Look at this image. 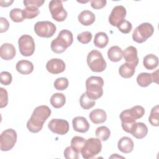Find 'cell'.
<instances>
[{"mask_svg": "<svg viewBox=\"0 0 159 159\" xmlns=\"http://www.w3.org/2000/svg\"><path fill=\"white\" fill-rule=\"evenodd\" d=\"M50 115L51 110L47 106H37L27 122V129L32 133L39 132L42 130L44 122Z\"/></svg>", "mask_w": 159, "mask_h": 159, "instance_id": "cell-1", "label": "cell"}, {"mask_svg": "<svg viewBox=\"0 0 159 159\" xmlns=\"http://www.w3.org/2000/svg\"><path fill=\"white\" fill-rule=\"evenodd\" d=\"M73 41V37L71 32L64 29L61 30L57 37L52 41L50 47L55 53H61L72 44Z\"/></svg>", "mask_w": 159, "mask_h": 159, "instance_id": "cell-2", "label": "cell"}, {"mask_svg": "<svg viewBox=\"0 0 159 159\" xmlns=\"http://www.w3.org/2000/svg\"><path fill=\"white\" fill-rule=\"evenodd\" d=\"M104 80L100 76H92L86 81V94L88 98L96 100L100 98L103 94L102 86Z\"/></svg>", "mask_w": 159, "mask_h": 159, "instance_id": "cell-3", "label": "cell"}, {"mask_svg": "<svg viewBox=\"0 0 159 159\" xmlns=\"http://www.w3.org/2000/svg\"><path fill=\"white\" fill-rule=\"evenodd\" d=\"M87 63L91 70L94 72H102L107 66L102 53L97 50H93L88 53Z\"/></svg>", "mask_w": 159, "mask_h": 159, "instance_id": "cell-4", "label": "cell"}, {"mask_svg": "<svg viewBox=\"0 0 159 159\" xmlns=\"http://www.w3.org/2000/svg\"><path fill=\"white\" fill-rule=\"evenodd\" d=\"M101 149L102 144L98 138H89L86 140L81 153L83 158L90 159L98 155Z\"/></svg>", "mask_w": 159, "mask_h": 159, "instance_id": "cell-5", "label": "cell"}, {"mask_svg": "<svg viewBox=\"0 0 159 159\" xmlns=\"http://www.w3.org/2000/svg\"><path fill=\"white\" fill-rule=\"evenodd\" d=\"M154 32L153 25L148 22H144L137 26L132 34V39L137 43H141L150 37Z\"/></svg>", "mask_w": 159, "mask_h": 159, "instance_id": "cell-6", "label": "cell"}, {"mask_svg": "<svg viewBox=\"0 0 159 159\" xmlns=\"http://www.w3.org/2000/svg\"><path fill=\"white\" fill-rule=\"evenodd\" d=\"M17 141V133L12 129L4 130L0 136V148L2 151H9L15 145Z\"/></svg>", "mask_w": 159, "mask_h": 159, "instance_id": "cell-7", "label": "cell"}, {"mask_svg": "<svg viewBox=\"0 0 159 159\" xmlns=\"http://www.w3.org/2000/svg\"><path fill=\"white\" fill-rule=\"evenodd\" d=\"M19 49L24 57H30L34 53L35 45L34 39L29 35H22L18 40Z\"/></svg>", "mask_w": 159, "mask_h": 159, "instance_id": "cell-8", "label": "cell"}, {"mask_svg": "<svg viewBox=\"0 0 159 159\" xmlns=\"http://www.w3.org/2000/svg\"><path fill=\"white\" fill-rule=\"evenodd\" d=\"M56 30L55 25L50 21H39L34 25V31L40 37L50 38L55 34Z\"/></svg>", "mask_w": 159, "mask_h": 159, "instance_id": "cell-9", "label": "cell"}, {"mask_svg": "<svg viewBox=\"0 0 159 159\" xmlns=\"http://www.w3.org/2000/svg\"><path fill=\"white\" fill-rule=\"evenodd\" d=\"M49 10L52 18L57 22L64 21L67 17V12L64 9L62 1L58 0H52L48 5Z\"/></svg>", "mask_w": 159, "mask_h": 159, "instance_id": "cell-10", "label": "cell"}, {"mask_svg": "<svg viewBox=\"0 0 159 159\" xmlns=\"http://www.w3.org/2000/svg\"><path fill=\"white\" fill-rule=\"evenodd\" d=\"M48 127L55 134L65 135L69 130V123L64 119H53L48 122Z\"/></svg>", "mask_w": 159, "mask_h": 159, "instance_id": "cell-11", "label": "cell"}, {"mask_svg": "<svg viewBox=\"0 0 159 159\" xmlns=\"http://www.w3.org/2000/svg\"><path fill=\"white\" fill-rule=\"evenodd\" d=\"M127 11L125 8L123 6H115L109 17V22L112 25L117 27L123 20H124L126 16Z\"/></svg>", "mask_w": 159, "mask_h": 159, "instance_id": "cell-12", "label": "cell"}, {"mask_svg": "<svg viewBox=\"0 0 159 159\" xmlns=\"http://www.w3.org/2000/svg\"><path fill=\"white\" fill-rule=\"evenodd\" d=\"M65 62L60 58H52L46 64L47 70L52 74H58L63 72L65 70Z\"/></svg>", "mask_w": 159, "mask_h": 159, "instance_id": "cell-13", "label": "cell"}, {"mask_svg": "<svg viewBox=\"0 0 159 159\" xmlns=\"http://www.w3.org/2000/svg\"><path fill=\"white\" fill-rule=\"evenodd\" d=\"M122 56L126 63H129L136 67L139 63V58L137 56V50L134 46L127 47L122 52Z\"/></svg>", "mask_w": 159, "mask_h": 159, "instance_id": "cell-14", "label": "cell"}, {"mask_svg": "<svg viewBox=\"0 0 159 159\" xmlns=\"http://www.w3.org/2000/svg\"><path fill=\"white\" fill-rule=\"evenodd\" d=\"M73 129L80 133H85L89 129V124L84 117L77 116L73 118L72 120Z\"/></svg>", "mask_w": 159, "mask_h": 159, "instance_id": "cell-15", "label": "cell"}, {"mask_svg": "<svg viewBox=\"0 0 159 159\" xmlns=\"http://www.w3.org/2000/svg\"><path fill=\"white\" fill-rule=\"evenodd\" d=\"M16 55L14 46L9 43H3L0 47V56L5 60H11Z\"/></svg>", "mask_w": 159, "mask_h": 159, "instance_id": "cell-16", "label": "cell"}, {"mask_svg": "<svg viewBox=\"0 0 159 159\" xmlns=\"http://www.w3.org/2000/svg\"><path fill=\"white\" fill-rule=\"evenodd\" d=\"M89 117L93 123L99 124L103 123L106 120L107 114L103 109H96L90 112Z\"/></svg>", "mask_w": 159, "mask_h": 159, "instance_id": "cell-17", "label": "cell"}, {"mask_svg": "<svg viewBox=\"0 0 159 159\" xmlns=\"http://www.w3.org/2000/svg\"><path fill=\"white\" fill-rule=\"evenodd\" d=\"M134 142L129 137H123L118 142V149L124 153H130L134 149Z\"/></svg>", "mask_w": 159, "mask_h": 159, "instance_id": "cell-18", "label": "cell"}, {"mask_svg": "<svg viewBox=\"0 0 159 159\" xmlns=\"http://www.w3.org/2000/svg\"><path fill=\"white\" fill-rule=\"evenodd\" d=\"M79 22L83 25L88 26L93 24L96 19L95 15L89 10L83 11L78 16Z\"/></svg>", "mask_w": 159, "mask_h": 159, "instance_id": "cell-19", "label": "cell"}, {"mask_svg": "<svg viewBox=\"0 0 159 159\" xmlns=\"http://www.w3.org/2000/svg\"><path fill=\"white\" fill-rule=\"evenodd\" d=\"M16 70L22 75H29L33 71L34 65L29 60H22L16 63Z\"/></svg>", "mask_w": 159, "mask_h": 159, "instance_id": "cell-20", "label": "cell"}, {"mask_svg": "<svg viewBox=\"0 0 159 159\" xmlns=\"http://www.w3.org/2000/svg\"><path fill=\"white\" fill-rule=\"evenodd\" d=\"M143 64L145 68L148 70L155 69L158 65V58L153 54H148L144 57Z\"/></svg>", "mask_w": 159, "mask_h": 159, "instance_id": "cell-21", "label": "cell"}, {"mask_svg": "<svg viewBox=\"0 0 159 159\" xmlns=\"http://www.w3.org/2000/svg\"><path fill=\"white\" fill-rule=\"evenodd\" d=\"M107 57L111 61H119L122 58V50L117 45L112 46L107 51Z\"/></svg>", "mask_w": 159, "mask_h": 159, "instance_id": "cell-22", "label": "cell"}, {"mask_svg": "<svg viewBox=\"0 0 159 159\" xmlns=\"http://www.w3.org/2000/svg\"><path fill=\"white\" fill-rule=\"evenodd\" d=\"M135 67L129 63H125L120 65L119 69V75L124 78H130L135 73Z\"/></svg>", "mask_w": 159, "mask_h": 159, "instance_id": "cell-23", "label": "cell"}, {"mask_svg": "<svg viewBox=\"0 0 159 159\" xmlns=\"http://www.w3.org/2000/svg\"><path fill=\"white\" fill-rule=\"evenodd\" d=\"M109 42V38L107 34L103 32H98L94 39V44L96 47L102 48L107 46Z\"/></svg>", "mask_w": 159, "mask_h": 159, "instance_id": "cell-24", "label": "cell"}, {"mask_svg": "<svg viewBox=\"0 0 159 159\" xmlns=\"http://www.w3.org/2000/svg\"><path fill=\"white\" fill-rule=\"evenodd\" d=\"M50 101V104L53 107L58 109L64 106L66 102V98L63 94L57 93L51 96Z\"/></svg>", "mask_w": 159, "mask_h": 159, "instance_id": "cell-25", "label": "cell"}, {"mask_svg": "<svg viewBox=\"0 0 159 159\" xmlns=\"http://www.w3.org/2000/svg\"><path fill=\"white\" fill-rule=\"evenodd\" d=\"M148 133V128L143 122H137L136 127L132 135L136 139H141L144 138Z\"/></svg>", "mask_w": 159, "mask_h": 159, "instance_id": "cell-26", "label": "cell"}, {"mask_svg": "<svg viewBox=\"0 0 159 159\" xmlns=\"http://www.w3.org/2000/svg\"><path fill=\"white\" fill-rule=\"evenodd\" d=\"M137 82L141 87H147L153 82L152 73H141L137 77Z\"/></svg>", "mask_w": 159, "mask_h": 159, "instance_id": "cell-27", "label": "cell"}, {"mask_svg": "<svg viewBox=\"0 0 159 159\" xmlns=\"http://www.w3.org/2000/svg\"><path fill=\"white\" fill-rule=\"evenodd\" d=\"M85 142L86 140L83 137L80 136H75L71 140V147L78 153H80L84 145Z\"/></svg>", "mask_w": 159, "mask_h": 159, "instance_id": "cell-28", "label": "cell"}, {"mask_svg": "<svg viewBox=\"0 0 159 159\" xmlns=\"http://www.w3.org/2000/svg\"><path fill=\"white\" fill-rule=\"evenodd\" d=\"M95 135L97 138L102 141H106L111 135V131L106 126H101L96 129Z\"/></svg>", "mask_w": 159, "mask_h": 159, "instance_id": "cell-29", "label": "cell"}, {"mask_svg": "<svg viewBox=\"0 0 159 159\" xmlns=\"http://www.w3.org/2000/svg\"><path fill=\"white\" fill-rule=\"evenodd\" d=\"M80 104L81 107L84 109H89L95 105L96 102L95 100L90 99L87 96L86 93H84L80 98Z\"/></svg>", "mask_w": 159, "mask_h": 159, "instance_id": "cell-30", "label": "cell"}, {"mask_svg": "<svg viewBox=\"0 0 159 159\" xmlns=\"http://www.w3.org/2000/svg\"><path fill=\"white\" fill-rule=\"evenodd\" d=\"M158 109H159V106L157 105L154 106L151 110L150 114L148 117V121L150 123V124L153 126L158 127L159 125Z\"/></svg>", "mask_w": 159, "mask_h": 159, "instance_id": "cell-31", "label": "cell"}, {"mask_svg": "<svg viewBox=\"0 0 159 159\" xmlns=\"http://www.w3.org/2000/svg\"><path fill=\"white\" fill-rule=\"evenodd\" d=\"M22 12L25 19H30L37 17L39 14L40 11L37 7L28 6L25 7V9H22Z\"/></svg>", "mask_w": 159, "mask_h": 159, "instance_id": "cell-32", "label": "cell"}, {"mask_svg": "<svg viewBox=\"0 0 159 159\" xmlns=\"http://www.w3.org/2000/svg\"><path fill=\"white\" fill-rule=\"evenodd\" d=\"M9 17L13 22H20L24 20V17L22 12V9L19 8H14L11 10Z\"/></svg>", "mask_w": 159, "mask_h": 159, "instance_id": "cell-33", "label": "cell"}, {"mask_svg": "<svg viewBox=\"0 0 159 159\" xmlns=\"http://www.w3.org/2000/svg\"><path fill=\"white\" fill-rule=\"evenodd\" d=\"M131 116L136 120L143 117L145 114V109L141 106H135L129 109Z\"/></svg>", "mask_w": 159, "mask_h": 159, "instance_id": "cell-34", "label": "cell"}, {"mask_svg": "<svg viewBox=\"0 0 159 159\" xmlns=\"http://www.w3.org/2000/svg\"><path fill=\"white\" fill-rule=\"evenodd\" d=\"M54 87L57 90L63 91L66 89L68 86V80L65 77L58 78L55 80L53 83Z\"/></svg>", "mask_w": 159, "mask_h": 159, "instance_id": "cell-35", "label": "cell"}, {"mask_svg": "<svg viewBox=\"0 0 159 159\" xmlns=\"http://www.w3.org/2000/svg\"><path fill=\"white\" fill-rule=\"evenodd\" d=\"M92 37H93L92 34L89 31L83 32L77 35L78 40L83 44L88 43L91 40Z\"/></svg>", "mask_w": 159, "mask_h": 159, "instance_id": "cell-36", "label": "cell"}, {"mask_svg": "<svg viewBox=\"0 0 159 159\" xmlns=\"http://www.w3.org/2000/svg\"><path fill=\"white\" fill-rule=\"evenodd\" d=\"M117 27L118 28L119 30L122 33L128 34L131 31L132 25L130 22L124 19L117 26Z\"/></svg>", "mask_w": 159, "mask_h": 159, "instance_id": "cell-37", "label": "cell"}, {"mask_svg": "<svg viewBox=\"0 0 159 159\" xmlns=\"http://www.w3.org/2000/svg\"><path fill=\"white\" fill-rule=\"evenodd\" d=\"M78 154L71 146L67 147L64 150V157L66 159H78Z\"/></svg>", "mask_w": 159, "mask_h": 159, "instance_id": "cell-38", "label": "cell"}, {"mask_svg": "<svg viewBox=\"0 0 159 159\" xmlns=\"http://www.w3.org/2000/svg\"><path fill=\"white\" fill-rule=\"evenodd\" d=\"M0 78L1 83L3 85L7 86L10 84L12 82V75L10 73L7 71H2L0 73Z\"/></svg>", "mask_w": 159, "mask_h": 159, "instance_id": "cell-39", "label": "cell"}, {"mask_svg": "<svg viewBox=\"0 0 159 159\" xmlns=\"http://www.w3.org/2000/svg\"><path fill=\"white\" fill-rule=\"evenodd\" d=\"M8 103V94L3 88H0V107L3 108Z\"/></svg>", "mask_w": 159, "mask_h": 159, "instance_id": "cell-40", "label": "cell"}, {"mask_svg": "<svg viewBox=\"0 0 159 159\" xmlns=\"http://www.w3.org/2000/svg\"><path fill=\"white\" fill-rule=\"evenodd\" d=\"M23 3L25 7L28 6H32L39 8L40 7L43 3L44 1L40 0H25L23 1Z\"/></svg>", "mask_w": 159, "mask_h": 159, "instance_id": "cell-41", "label": "cell"}, {"mask_svg": "<svg viewBox=\"0 0 159 159\" xmlns=\"http://www.w3.org/2000/svg\"><path fill=\"white\" fill-rule=\"evenodd\" d=\"M107 3L106 0H93L91 1V6L94 9H100L103 8Z\"/></svg>", "mask_w": 159, "mask_h": 159, "instance_id": "cell-42", "label": "cell"}, {"mask_svg": "<svg viewBox=\"0 0 159 159\" xmlns=\"http://www.w3.org/2000/svg\"><path fill=\"white\" fill-rule=\"evenodd\" d=\"M9 27V24L7 20L4 17H0V32H6Z\"/></svg>", "mask_w": 159, "mask_h": 159, "instance_id": "cell-43", "label": "cell"}, {"mask_svg": "<svg viewBox=\"0 0 159 159\" xmlns=\"http://www.w3.org/2000/svg\"><path fill=\"white\" fill-rule=\"evenodd\" d=\"M152 78H153V82H155L158 84V70H157L153 72L152 73Z\"/></svg>", "mask_w": 159, "mask_h": 159, "instance_id": "cell-44", "label": "cell"}, {"mask_svg": "<svg viewBox=\"0 0 159 159\" xmlns=\"http://www.w3.org/2000/svg\"><path fill=\"white\" fill-rule=\"evenodd\" d=\"M14 1H0V4L2 7H8L11 5Z\"/></svg>", "mask_w": 159, "mask_h": 159, "instance_id": "cell-45", "label": "cell"}]
</instances>
